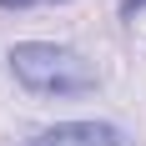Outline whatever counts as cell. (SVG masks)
<instances>
[{
  "instance_id": "3957f363",
  "label": "cell",
  "mask_w": 146,
  "mask_h": 146,
  "mask_svg": "<svg viewBox=\"0 0 146 146\" xmlns=\"http://www.w3.org/2000/svg\"><path fill=\"white\" fill-rule=\"evenodd\" d=\"M136 10H146V0H121V15H126V20H131Z\"/></svg>"
},
{
  "instance_id": "6da1fadb",
  "label": "cell",
  "mask_w": 146,
  "mask_h": 146,
  "mask_svg": "<svg viewBox=\"0 0 146 146\" xmlns=\"http://www.w3.org/2000/svg\"><path fill=\"white\" fill-rule=\"evenodd\" d=\"M10 76L25 91H40V96H76V91L96 86V66H91L81 50L56 40H20L10 45Z\"/></svg>"
},
{
  "instance_id": "7a4b0ae2",
  "label": "cell",
  "mask_w": 146,
  "mask_h": 146,
  "mask_svg": "<svg viewBox=\"0 0 146 146\" xmlns=\"http://www.w3.org/2000/svg\"><path fill=\"white\" fill-rule=\"evenodd\" d=\"M30 146H121V136L106 121H60V126H45Z\"/></svg>"
},
{
  "instance_id": "277c9868",
  "label": "cell",
  "mask_w": 146,
  "mask_h": 146,
  "mask_svg": "<svg viewBox=\"0 0 146 146\" xmlns=\"http://www.w3.org/2000/svg\"><path fill=\"white\" fill-rule=\"evenodd\" d=\"M25 5H40V0H0V10H25Z\"/></svg>"
}]
</instances>
